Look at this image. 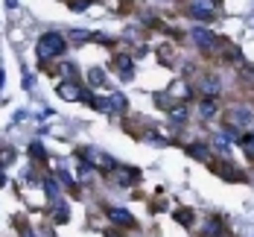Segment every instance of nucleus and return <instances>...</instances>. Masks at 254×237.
Segmentation results:
<instances>
[{
	"label": "nucleus",
	"mask_w": 254,
	"mask_h": 237,
	"mask_svg": "<svg viewBox=\"0 0 254 237\" xmlns=\"http://www.w3.org/2000/svg\"><path fill=\"white\" fill-rule=\"evenodd\" d=\"M64 35H59V32H47V35H41V41H38V56L41 59H53V56H62L64 53Z\"/></svg>",
	"instance_id": "obj_1"
},
{
	"label": "nucleus",
	"mask_w": 254,
	"mask_h": 237,
	"mask_svg": "<svg viewBox=\"0 0 254 237\" xmlns=\"http://www.w3.org/2000/svg\"><path fill=\"white\" fill-rule=\"evenodd\" d=\"M252 114L254 111L249 105H231L228 108V123L234 129H237V126H249V123H252Z\"/></svg>",
	"instance_id": "obj_2"
},
{
	"label": "nucleus",
	"mask_w": 254,
	"mask_h": 237,
	"mask_svg": "<svg viewBox=\"0 0 254 237\" xmlns=\"http://www.w3.org/2000/svg\"><path fill=\"white\" fill-rule=\"evenodd\" d=\"M190 15L199 18V21H207V18L213 15V3H210V0H193V3H190Z\"/></svg>",
	"instance_id": "obj_3"
},
{
	"label": "nucleus",
	"mask_w": 254,
	"mask_h": 237,
	"mask_svg": "<svg viewBox=\"0 0 254 237\" xmlns=\"http://www.w3.org/2000/svg\"><path fill=\"white\" fill-rule=\"evenodd\" d=\"M137 176H140V173H137V170H131V167H114V182L123 184V187H128Z\"/></svg>",
	"instance_id": "obj_4"
},
{
	"label": "nucleus",
	"mask_w": 254,
	"mask_h": 237,
	"mask_svg": "<svg viewBox=\"0 0 254 237\" xmlns=\"http://www.w3.org/2000/svg\"><path fill=\"white\" fill-rule=\"evenodd\" d=\"M193 38H196V44L204 47V50H213V44H219L210 32H204V29H193Z\"/></svg>",
	"instance_id": "obj_5"
},
{
	"label": "nucleus",
	"mask_w": 254,
	"mask_h": 237,
	"mask_svg": "<svg viewBox=\"0 0 254 237\" xmlns=\"http://www.w3.org/2000/svg\"><path fill=\"white\" fill-rule=\"evenodd\" d=\"M108 217H111L114 223H120V226H134V217H131L128 211H123V208H111Z\"/></svg>",
	"instance_id": "obj_6"
},
{
	"label": "nucleus",
	"mask_w": 254,
	"mask_h": 237,
	"mask_svg": "<svg viewBox=\"0 0 254 237\" xmlns=\"http://www.w3.org/2000/svg\"><path fill=\"white\" fill-rule=\"evenodd\" d=\"M59 94H62L64 100H79V94H82V91H79L76 82H64V85H59Z\"/></svg>",
	"instance_id": "obj_7"
},
{
	"label": "nucleus",
	"mask_w": 254,
	"mask_h": 237,
	"mask_svg": "<svg viewBox=\"0 0 254 237\" xmlns=\"http://www.w3.org/2000/svg\"><path fill=\"white\" fill-rule=\"evenodd\" d=\"M202 91L210 94V97H216V94H219V82H216V77H204L202 79Z\"/></svg>",
	"instance_id": "obj_8"
},
{
	"label": "nucleus",
	"mask_w": 254,
	"mask_h": 237,
	"mask_svg": "<svg viewBox=\"0 0 254 237\" xmlns=\"http://www.w3.org/2000/svg\"><path fill=\"white\" fill-rule=\"evenodd\" d=\"M187 153H190V156H196V158H202V161H207V156H210V150H207L204 144H190V147H187Z\"/></svg>",
	"instance_id": "obj_9"
},
{
	"label": "nucleus",
	"mask_w": 254,
	"mask_h": 237,
	"mask_svg": "<svg viewBox=\"0 0 254 237\" xmlns=\"http://www.w3.org/2000/svg\"><path fill=\"white\" fill-rule=\"evenodd\" d=\"M108 108H111V111H123V108H126V100H123L120 94H111V97H108Z\"/></svg>",
	"instance_id": "obj_10"
},
{
	"label": "nucleus",
	"mask_w": 254,
	"mask_h": 237,
	"mask_svg": "<svg viewBox=\"0 0 254 237\" xmlns=\"http://www.w3.org/2000/svg\"><path fill=\"white\" fill-rule=\"evenodd\" d=\"M240 144H243L246 156H249V158H254V135H243V141H240Z\"/></svg>",
	"instance_id": "obj_11"
},
{
	"label": "nucleus",
	"mask_w": 254,
	"mask_h": 237,
	"mask_svg": "<svg viewBox=\"0 0 254 237\" xmlns=\"http://www.w3.org/2000/svg\"><path fill=\"white\" fill-rule=\"evenodd\" d=\"M117 68L123 71V77H128L131 74V59L128 56H117Z\"/></svg>",
	"instance_id": "obj_12"
},
{
	"label": "nucleus",
	"mask_w": 254,
	"mask_h": 237,
	"mask_svg": "<svg viewBox=\"0 0 254 237\" xmlns=\"http://www.w3.org/2000/svg\"><path fill=\"white\" fill-rule=\"evenodd\" d=\"M199 111H202V117H213V114H216V103H213V100H204Z\"/></svg>",
	"instance_id": "obj_13"
},
{
	"label": "nucleus",
	"mask_w": 254,
	"mask_h": 237,
	"mask_svg": "<svg viewBox=\"0 0 254 237\" xmlns=\"http://www.w3.org/2000/svg\"><path fill=\"white\" fill-rule=\"evenodd\" d=\"M88 82H91V85H102V82H105V74H102L100 68H94V71L88 74Z\"/></svg>",
	"instance_id": "obj_14"
},
{
	"label": "nucleus",
	"mask_w": 254,
	"mask_h": 237,
	"mask_svg": "<svg viewBox=\"0 0 254 237\" xmlns=\"http://www.w3.org/2000/svg\"><path fill=\"white\" fill-rule=\"evenodd\" d=\"M44 187H47V196H50V199H56V196H59V184H56V179H47V182H44Z\"/></svg>",
	"instance_id": "obj_15"
},
{
	"label": "nucleus",
	"mask_w": 254,
	"mask_h": 237,
	"mask_svg": "<svg viewBox=\"0 0 254 237\" xmlns=\"http://www.w3.org/2000/svg\"><path fill=\"white\" fill-rule=\"evenodd\" d=\"M176 220L184 223V226H190V223H193V214H190V211H176Z\"/></svg>",
	"instance_id": "obj_16"
},
{
	"label": "nucleus",
	"mask_w": 254,
	"mask_h": 237,
	"mask_svg": "<svg viewBox=\"0 0 254 237\" xmlns=\"http://www.w3.org/2000/svg\"><path fill=\"white\" fill-rule=\"evenodd\" d=\"M173 120H178V123L187 120V111H184V108H173Z\"/></svg>",
	"instance_id": "obj_17"
},
{
	"label": "nucleus",
	"mask_w": 254,
	"mask_h": 237,
	"mask_svg": "<svg viewBox=\"0 0 254 237\" xmlns=\"http://www.w3.org/2000/svg\"><path fill=\"white\" fill-rule=\"evenodd\" d=\"M29 153H32V158H44V150H41V144H32V147H29Z\"/></svg>",
	"instance_id": "obj_18"
},
{
	"label": "nucleus",
	"mask_w": 254,
	"mask_h": 237,
	"mask_svg": "<svg viewBox=\"0 0 254 237\" xmlns=\"http://www.w3.org/2000/svg\"><path fill=\"white\" fill-rule=\"evenodd\" d=\"M85 6H88V0H73V3H70V9H76V12H82Z\"/></svg>",
	"instance_id": "obj_19"
}]
</instances>
